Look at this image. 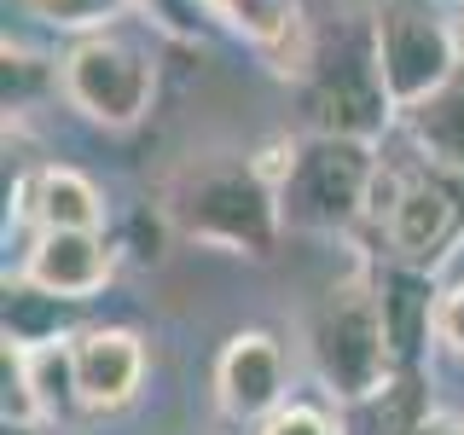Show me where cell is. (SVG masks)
Returning <instances> with one entry per match:
<instances>
[{"instance_id": "cell-3", "label": "cell", "mask_w": 464, "mask_h": 435, "mask_svg": "<svg viewBox=\"0 0 464 435\" xmlns=\"http://www.w3.org/2000/svg\"><path fill=\"white\" fill-rule=\"evenodd\" d=\"M366 215L383 227V238H389V250L401 256V267L424 273L464 232V174L435 169L418 151L412 157H383V163H377V180H372Z\"/></svg>"}, {"instance_id": "cell-16", "label": "cell", "mask_w": 464, "mask_h": 435, "mask_svg": "<svg viewBox=\"0 0 464 435\" xmlns=\"http://www.w3.org/2000/svg\"><path fill=\"white\" fill-rule=\"evenodd\" d=\"M430 337L447 348L453 360H464V285L435 290V314H430Z\"/></svg>"}, {"instance_id": "cell-17", "label": "cell", "mask_w": 464, "mask_h": 435, "mask_svg": "<svg viewBox=\"0 0 464 435\" xmlns=\"http://www.w3.org/2000/svg\"><path fill=\"white\" fill-rule=\"evenodd\" d=\"M412 435H464V418H447V412H424Z\"/></svg>"}, {"instance_id": "cell-4", "label": "cell", "mask_w": 464, "mask_h": 435, "mask_svg": "<svg viewBox=\"0 0 464 435\" xmlns=\"http://www.w3.org/2000/svg\"><path fill=\"white\" fill-rule=\"evenodd\" d=\"M383 157L372 140L348 134H308L290 140V163L279 174V215L296 232H343L372 203V180Z\"/></svg>"}, {"instance_id": "cell-18", "label": "cell", "mask_w": 464, "mask_h": 435, "mask_svg": "<svg viewBox=\"0 0 464 435\" xmlns=\"http://www.w3.org/2000/svg\"><path fill=\"white\" fill-rule=\"evenodd\" d=\"M447 24H453V47H459V64H464V0H453V12H447Z\"/></svg>"}, {"instance_id": "cell-5", "label": "cell", "mask_w": 464, "mask_h": 435, "mask_svg": "<svg viewBox=\"0 0 464 435\" xmlns=\"http://www.w3.org/2000/svg\"><path fill=\"white\" fill-rule=\"evenodd\" d=\"M64 93L87 122L99 128H134L157 99V64L140 41L93 29L64 53Z\"/></svg>"}, {"instance_id": "cell-8", "label": "cell", "mask_w": 464, "mask_h": 435, "mask_svg": "<svg viewBox=\"0 0 464 435\" xmlns=\"http://www.w3.org/2000/svg\"><path fill=\"white\" fill-rule=\"evenodd\" d=\"M285 372L290 366L273 331H238L215 360V401H221L232 424H261L267 412H279L290 401Z\"/></svg>"}, {"instance_id": "cell-2", "label": "cell", "mask_w": 464, "mask_h": 435, "mask_svg": "<svg viewBox=\"0 0 464 435\" xmlns=\"http://www.w3.org/2000/svg\"><path fill=\"white\" fill-rule=\"evenodd\" d=\"M308 360L319 383H325V395L343 406H360L401 383V348H395V331H389V302L366 267L343 273V279L319 290L308 314Z\"/></svg>"}, {"instance_id": "cell-9", "label": "cell", "mask_w": 464, "mask_h": 435, "mask_svg": "<svg viewBox=\"0 0 464 435\" xmlns=\"http://www.w3.org/2000/svg\"><path fill=\"white\" fill-rule=\"evenodd\" d=\"M70 360H76V401L82 412H116L140 395L145 377V343L122 325H87L70 331Z\"/></svg>"}, {"instance_id": "cell-10", "label": "cell", "mask_w": 464, "mask_h": 435, "mask_svg": "<svg viewBox=\"0 0 464 435\" xmlns=\"http://www.w3.org/2000/svg\"><path fill=\"white\" fill-rule=\"evenodd\" d=\"M116 250L105 232H35L24 256V285L47 290L58 302H87L111 285Z\"/></svg>"}, {"instance_id": "cell-12", "label": "cell", "mask_w": 464, "mask_h": 435, "mask_svg": "<svg viewBox=\"0 0 464 435\" xmlns=\"http://www.w3.org/2000/svg\"><path fill=\"white\" fill-rule=\"evenodd\" d=\"M401 134L424 163L464 174V70L430 99H418L412 111H401Z\"/></svg>"}, {"instance_id": "cell-11", "label": "cell", "mask_w": 464, "mask_h": 435, "mask_svg": "<svg viewBox=\"0 0 464 435\" xmlns=\"http://www.w3.org/2000/svg\"><path fill=\"white\" fill-rule=\"evenodd\" d=\"M24 209L35 215L41 232H99V221H105L99 186L87 180L82 169H64V163H47V169L29 174Z\"/></svg>"}, {"instance_id": "cell-15", "label": "cell", "mask_w": 464, "mask_h": 435, "mask_svg": "<svg viewBox=\"0 0 464 435\" xmlns=\"http://www.w3.org/2000/svg\"><path fill=\"white\" fill-rule=\"evenodd\" d=\"M256 435H348V424L319 401H285L279 412H267Z\"/></svg>"}, {"instance_id": "cell-13", "label": "cell", "mask_w": 464, "mask_h": 435, "mask_svg": "<svg viewBox=\"0 0 464 435\" xmlns=\"http://www.w3.org/2000/svg\"><path fill=\"white\" fill-rule=\"evenodd\" d=\"M29 389L41 401V418H70L76 412V360H70V337H47V343H18Z\"/></svg>"}, {"instance_id": "cell-6", "label": "cell", "mask_w": 464, "mask_h": 435, "mask_svg": "<svg viewBox=\"0 0 464 435\" xmlns=\"http://www.w3.org/2000/svg\"><path fill=\"white\" fill-rule=\"evenodd\" d=\"M372 47L395 111H412L418 99H430L435 87H447L464 70L453 47V24L430 0H383L372 18Z\"/></svg>"}, {"instance_id": "cell-14", "label": "cell", "mask_w": 464, "mask_h": 435, "mask_svg": "<svg viewBox=\"0 0 464 435\" xmlns=\"http://www.w3.org/2000/svg\"><path fill=\"white\" fill-rule=\"evenodd\" d=\"M128 0H24V12L29 18H41V24H53V29H105L116 12H122Z\"/></svg>"}, {"instance_id": "cell-7", "label": "cell", "mask_w": 464, "mask_h": 435, "mask_svg": "<svg viewBox=\"0 0 464 435\" xmlns=\"http://www.w3.org/2000/svg\"><path fill=\"white\" fill-rule=\"evenodd\" d=\"M308 116L314 134H348V140H377V128H389L395 99L383 87V70H377V47L366 41H348V47L331 58L325 47H314V70L308 76Z\"/></svg>"}, {"instance_id": "cell-1", "label": "cell", "mask_w": 464, "mask_h": 435, "mask_svg": "<svg viewBox=\"0 0 464 435\" xmlns=\"http://www.w3.org/2000/svg\"><path fill=\"white\" fill-rule=\"evenodd\" d=\"M163 215L180 238L203 244V250H227V256H273L285 215H279V186L267 180L261 157H192L174 169Z\"/></svg>"}]
</instances>
